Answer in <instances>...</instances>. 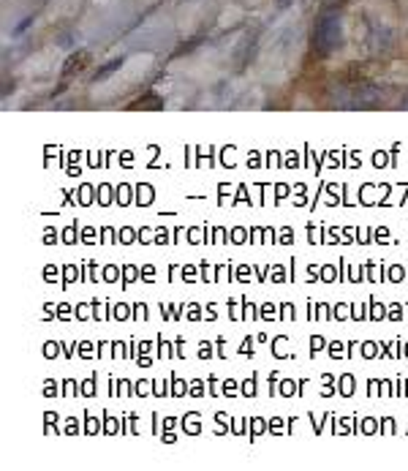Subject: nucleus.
Instances as JSON below:
<instances>
[{
    "mask_svg": "<svg viewBox=\"0 0 408 471\" xmlns=\"http://www.w3.org/2000/svg\"><path fill=\"white\" fill-rule=\"evenodd\" d=\"M403 106H406V109H408V93L403 95Z\"/></svg>",
    "mask_w": 408,
    "mask_h": 471,
    "instance_id": "obj_2",
    "label": "nucleus"
},
{
    "mask_svg": "<svg viewBox=\"0 0 408 471\" xmlns=\"http://www.w3.org/2000/svg\"><path fill=\"white\" fill-rule=\"evenodd\" d=\"M313 44L318 47V52H332L341 44V19H338V14H321L313 33Z\"/></svg>",
    "mask_w": 408,
    "mask_h": 471,
    "instance_id": "obj_1",
    "label": "nucleus"
}]
</instances>
